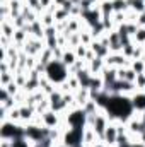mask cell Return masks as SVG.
<instances>
[{
	"mask_svg": "<svg viewBox=\"0 0 145 147\" xmlns=\"http://www.w3.org/2000/svg\"><path fill=\"white\" fill-rule=\"evenodd\" d=\"M62 60H63L65 65H72V63H75V55L73 53H63L62 55Z\"/></svg>",
	"mask_w": 145,
	"mask_h": 147,
	"instance_id": "cell-1",
	"label": "cell"
}]
</instances>
